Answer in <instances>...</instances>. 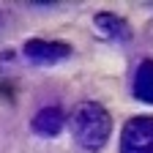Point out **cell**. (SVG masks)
<instances>
[{"instance_id":"2","label":"cell","mask_w":153,"mask_h":153,"mask_svg":"<svg viewBox=\"0 0 153 153\" xmlns=\"http://www.w3.org/2000/svg\"><path fill=\"white\" fill-rule=\"evenodd\" d=\"M120 153H153V118H131L120 134Z\"/></svg>"},{"instance_id":"4","label":"cell","mask_w":153,"mask_h":153,"mask_svg":"<svg viewBox=\"0 0 153 153\" xmlns=\"http://www.w3.org/2000/svg\"><path fill=\"white\" fill-rule=\"evenodd\" d=\"M63 123H66V115H63L60 107H44V109L36 112L30 126H33L36 134H41V137H57V134L63 131Z\"/></svg>"},{"instance_id":"3","label":"cell","mask_w":153,"mask_h":153,"mask_svg":"<svg viewBox=\"0 0 153 153\" xmlns=\"http://www.w3.org/2000/svg\"><path fill=\"white\" fill-rule=\"evenodd\" d=\"M71 47L63 44V41H41V38H30V41L25 44V57L33 63H57V60H63V57H68Z\"/></svg>"},{"instance_id":"5","label":"cell","mask_w":153,"mask_h":153,"mask_svg":"<svg viewBox=\"0 0 153 153\" xmlns=\"http://www.w3.org/2000/svg\"><path fill=\"white\" fill-rule=\"evenodd\" d=\"M134 96L140 101L153 104V60L140 63L137 74H134Z\"/></svg>"},{"instance_id":"1","label":"cell","mask_w":153,"mask_h":153,"mask_svg":"<svg viewBox=\"0 0 153 153\" xmlns=\"http://www.w3.org/2000/svg\"><path fill=\"white\" fill-rule=\"evenodd\" d=\"M109 112L96 104V101H82L71 115V134L79 142V148H85L88 153L101 150L109 140Z\"/></svg>"},{"instance_id":"6","label":"cell","mask_w":153,"mask_h":153,"mask_svg":"<svg viewBox=\"0 0 153 153\" xmlns=\"http://www.w3.org/2000/svg\"><path fill=\"white\" fill-rule=\"evenodd\" d=\"M96 25H99L101 33H107L109 38H126L128 30H126V22L115 14H96Z\"/></svg>"}]
</instances>
